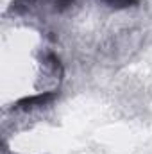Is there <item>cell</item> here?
Listing matches in <instances>:
<instances>
[{
    "label": "cell",
    "mask_w": 152,
    "mask_h": 154,
    "mask_svg": "<svg viewBox=\"0 0 152 154\" xmlns=\"http://www.w3.org/2000/svg\"><path fill=\"white\" fill-rule=\"evenodd\" d=\"M104 4H108L109 7H116V9H123L134 4V0H102Z\"/></svg>",
    "instance_id": "1"
}]
</instances>
